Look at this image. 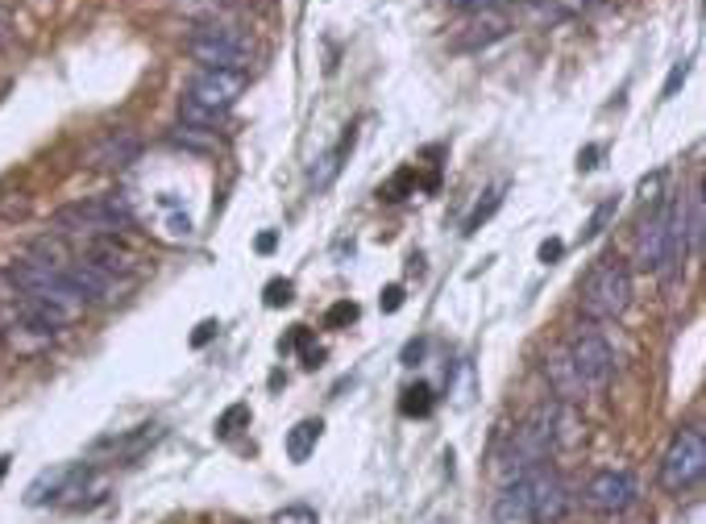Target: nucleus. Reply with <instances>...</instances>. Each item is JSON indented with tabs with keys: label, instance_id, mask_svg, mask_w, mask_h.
I'll return each instance as SVG.
<instances>
[{
	"label": "nucleus",
	"instance_id": "obj_1",
	"mask_svg": "<svg viewBox=\"0 0 706 524\" xmlns=\"http://www.w3.org/2000/svg\"><path fill=\"white\" fill-rule=\"evenodd\" d=\"M246 88V71H216L204 67L191 84H187L184 101H179V117L187 129H216L225 121V113L237 105Z\"/></svg>",
	"mask_w": 706,
	"mask_h": 524
},
{
	"label": "nucleus",
	"instance_id": "obj_2",
	"mask_svg": "<svg viewBox=\"0 0 706 524\" xmlns=\"http://www.w3.org/2000/svg\"><path fill=\"white\" fill-rule=\"evenodd\" d=\"M682 254H685V200H664L640 225L636 263H640L644 271L661 275L669 267H678Z\"/></svg>",
	"mask_w": 706,
	"mask_h": 524
},
{
	"label": "nucleus",
	"instance_id": "obj_3",
	"mask_svg": "<svg viewBox=\"0 0 706 524\" xmlns=\"http://www.w3.org/2000/svg\"><path fill=\"white\" fill-rule=\"evenodd\" d=\"M557 424H561V404H544L537 408L532 417L523 420L516 429V438L511 445L503 450V479H516V475H528V470H537L549 462V454L557 450Z\"/></svg>",
	"mask_w": 706,
	"mask_h": 524
},
{
	"label": "nucleus",
	"instance_id": "obj_4",
	"mask_svg": "<svg viewBox=\"0 0 706 524\" xmlns=\"http://www.w3.org/2000/svg\"><path fill=\"white\" fill-rule=\"evenodd\" d=\"M9 283L21 288L25 300H42V304H50V308H59L67 316H75L83 308V295L75 292L67 267H55L46 258H21V263H13L9 267Z\"/></svg>",
	"mask_w": 706,
	"mask_h": 524
},
{
	"label": "nucleus",
	"instance_id": "obj_5",
	"mask_svg": "<svg viewBox=\"0 0 706 524\" xmlns=\"http://www.w3.org/2000/svg\"><path fill=\"white\" fill-rule=\"evenodd\" d=\"M581 316L590 321H615L632 304V271L620 258H602L595 271L581 279Z\"/></svg>",
	"mask_w": 706,
	"mask_h": 524
},
{
	"label": "nucleus",
	"instance_id": "obj_6",
	"mask_svg": "<svg viewBox=\"0 0 706 524\" xmlns=\"http://www.w3.org/2000/svg\"><path fill=\"white\" fill-rule=\"evenodd\" d=\"M133 225V209L121 196H96V200H80L55 212V230L59 233H87V237H108Z\"/></svg>",
	"mask_w": 706,
	"mask_h": 524
},
{
	"label": "nucleus",
	"instance_id": "obj_7",
	"mask_svg": "<svg viewBox=\"0 0 706 524\" xmlns=\"http://www.w3.org/2000/svg\"><path fill=\"white\" fill-rule=\"evenodd\" d=\"M187 55L196 63L216 71H246L249 67V38L233 25H196L187 34Z\"/></svg>",
	"mask_w": 706,
	"mask_h": 524
},
{
	"label": "nucleus",
	"instance_id": "obj_8",
	"mask_svg": "<svg viewBox=\"0 0 706 524\" xmlns=\"http://www.w3.org/2000/svg\"><path fill=\"white\" fill-rule=\"evenodd\" d=\"M703 470H706V438L703 429H678V438L669 441L661 458V487L682 496L690 487L703 482Z\"/></svg>",
	"mask_w": 706,
	"mask_h": 524
},
{
	"label": "nucleus",
	"instance_id": "obj_9",
	"mask_svg": "<svg viewBox=\"0 0 706 524\" xmlns=\"http://www.w3.org/2000/svg\"><path fill=\"white\" fill-rule=\"evenodd\" d=\"M569 366H574V375H578L581 387H607L611 375H615V350L607 346V337L595 334V329H581L574 341H569Z\"/></svg>",
	"mask_w": 706,
	"mask_h": 524
},
{
	"label": "nucleus",
	"instance_id": "obj_10",
	"mask_svg": "<svg viewBox=\"0 0 706 524\" xmlns=\"http://www.w3.org/2000/svg\"><path fill=\"white\" fill-rule=\"evenodd\" d=\"M581 500H586L590 512H607V516L627 512V508L636 503V479H632L627 470H599L595 479L586 482Z\"/></svg>",
	"mask_w": 706,
	"mask_h": 524
},
{
	"label": "nucleus",
	"instance_id": "obj_11",
	"mask_svg": "<svg viewBox=\"0 0 706 524\" xmlns=\"http://www.w3.org/2000/svg\"><path fill=\"white\" fill-rule=\"evenodd\" d=\"M537 479L540 466L528 475L507 479V487L498 491L495 500V524H537Z\"/></svg>",
	"mask_w": 706,
	"mask_h": 524
},
{
	"label": "nucleus",
	"instance_id": "obj_12",
	"mask_svg": "<svg viewBox=\"0 0 706 524\" xmlns=\"http://www.w3.org/2000/svg\"><path fill=\"white\" fill-rule=\"evenodd\" d=\"M138 154H142L138 133L108 129L101 142H96V150H92V167H129V163H138Z\"/></svg>",
	"mask_w": 706,
	"mask_h": 524
},
{
	"label": "nucleus",
	"instance_id": "obj_13",
	"mask_svg": "<svg viewBox=\"0 0 706 524\" xmlns=\"http://www.w3.org/2000/svg\"><path fill=\"white\" fill-rule=\"evenodd\" d=\"M569 512V491H565V482L549 470V466H540V479H537V524H557L561 516Z\"/></svg>",
	"mask_w": 706,
	"mask_h": 524
},
{
	"label": "nucleus",
	"instance_id": "obj_14",
	"mask_svg": "<svg viewBox=\"0 0 706 524\" xmlns=\"http://www.w3.org/2000/svg\"><path fill=\"white\" fill-rule=\"evenodd\" d=\"M87 263H96V267H101V271H108L113 279H117V275L133 271V254H129L121 242H117V233H108V237H96V242H92V251H87Z\"/></svg>",
	"mask_w": 706,
	"mask_h": 524
},
{
	"label": "nucleus",
	"instance_id": "obj_15",
	"mask_svg": "<svg viewBox=\"0 0 706 524\" xmlns=\"http://www.w3.org/2000/svg\"><path fill=\"white\" fill-rule=\"evenodd\" d=\"M80 475V466H55V470H42L38 479L30 482V491H25V503L30 508H38V503L46 500H59V496H67V482Z\"/></svg>",
	"mask_w": 706,
	"mask_h": 524
},
{
	"label": "nucleus",
	"instance_id": "obj_16",
	"mask_svg": "<svg viewBox=\"0 0 706 524\" xmlns=\"http://www.w3.org/2000/svg\"><path fill=\"white\" fill-rule=\"evenodd\" d=\"M503 34H507V22H503V18H491V13H486V18H478V22L466 25V34H461V38H457L454 46H457V50H482V46L498 43Z\"/></svg>",
	"mask_w": 706,
	"mask_h": 524
},
{
	"label": "nucleus",
	"instance_id": "obj_17",
	"mask_svg": "<svg viewBox=\"0 0 706 524\" xmlns=\"http://www.w3.org/2000/svg\"><path fill=\"white\" fill-rule=\"evenodd\" d=\"M350 147H353V129L341 138V147L337 150H329V154H320L316 163H311V171H308V184H311V191H325L337 179V171H341V159L350 154Z\"/></svg>",
	"mask_w": 706,
	"mask_h": 524
},
{
	"label": "nucleus",
	"instance_id": "obj_18",
	"mask_svg": "<svg viewBox=\"0 0 706 524\" xmlns=\"http://www.w3.org/2000/svg\"><path fill=\"white\" fill-rule=\"evenodd\" d=\"M320 433H325V424H320V420H299V424L287 433V458L308 462L311 450H316V441H320Z\"/></svg>",
	"mask_w": 706,
	"mask_h": 524
},
{
	"label": "nucleus",
	"instance_id": "obj_19",
	"mask_svg": "<svg viewBox=\"0 0 706 524\" xmlns=\"http://www.w3.org/2000/svg\"><path fill=\"white\" fill-rule=\"evenodd\" d=\"M549 371V379H553V387H557L561 399H578L586 387L578 383V375H574V366H569V358L565 354H553V362L544 366Z\"/></svg>",
	"mask_w": 706,
	"mask_h": 524
},
{
	"label": "nucleus",
	"instance_id": "obj_20",
	"mask_svg": "<svg viewBox=\"0 0 706 524\" xmlns=\"http://www.w3.org/2000/svg\"><path fill=\"white\" fill-rule=\"evenodd\" d=\"M433 404H436L433 387H428V383H415V387H408L403 399H399V412H403V417H428Z\"/></svg>",
	"mask_w": 706,
	"mask_h": 524
},
{
	"label": "nucleus",
	"instance_id": "obj_21",
	"mask_svg": "<svg viewBox=\"0 0 706 524\" xmlns=\"http://www.w3.org/2000/svg\"><path fill=\"white\" fill-rule=\"evenodd\" d=\"M703 246V191H694L685 200V251Z\"/></svg>",
	"mask_w": 706,
	"mask_h": 524
},
{
	"label": "nucleus",
	"instance_id": "obj_22",
	"mask_svg": "<svg viewBox=\"0 0 706 524\" xmlns=\"http://www.w3.org/2000/svg\"><path fill=\"white\" fill-rule=\"evenodd\" d=\"M615 212H620V196H607L599 209L590 212V221H586V230H581V242H595V237L611 225V217H615Z\"/></svg>",
	"mask_w": 706,
	"mask_h": 524
},
{
	"label": "nucleus",
	"instance_id": "obj_23",
	"mask_svg": "<svg viewBox=\"0 0 706 524\" xmlns=\"http://www.w3.org/2000/svg\"><path fill=\"white\" fill-rule=\"evenodd\" d=\"M498 205H503V188H491V191H486V200H478L474 212L466 217V233L482 230V225H486V221H491V217L498 212Z\"/></svg>",
	"mask_w": 706,
	"mask_h": 524
},
{
	"label": "nucleus",
	"instance_id": "obj_24",
	"mask_svg": "<svg viewBox=\"0 0 706 524\" xmlns=\"http://www.w3.org/2000/svg\"><path fill=\"white\" fill-rule=\"evenodd\" d=\"M267 524H320V516H316L311 503H287V508H279Z\"/></svg>",
	"mask_w": 706,
	"mask_h": 524
},
{
	"label": "nucleus",
	"instance_id": "obj_25",
	"mask_svg": "<svg viewBox=\"0 0 706 524\" xmlns=\"http://www.w3.org/2000/svg\"><path fill=\"white\" fill-rule=\"evenodd\" d=\"M242 424H249V404H233V408H225L221 420H216V438H233Z\"/></svg>",
	"mask_w": 706,
	"mask_h": 524
},
{
	"label": "nucleus",
	"instance_id": "obj_26",
	"mask_svg": "<svg viewBox=\"0 0 706 524\" xmlns=\"http://www.w3.org/2000/svg\"><path fill=\"white\" fill-rule=\"evenodd\" d=\"M412 184H415V171H399L391 184L378 188V200H403V191L412 188Z\"/></svg>",
	"mask_w": 706,
	"mask_h": 524
},
{
	"label": "nucleus",
	"instance_id": "obj_27",
	"mask_svg": "<svg viewBox=\"0 0 706 524\" xmlns=\"http://www.w3.org/2000/svg\"><path fill=\"white\" fill-rule=\"evenodd\" d=\"M291 300H295L291 279H274V283H267V308H283V304H291Z\"/></svg>",
	"mask_w": 706,
	"mask_h": 524
},
{
	"label": "nucleus",
	"instance_id": "obj_28",
	"mask_svg": "<svg viewBox=\"0 0 706 524\" xmlns=\"http://www.w3.org/2000/svg\"><path fill=\"white\" fill-rule=\"evenodd\" d=\"M350 321H357V304H353V300L332 304L329 316H325V325H329V329H337V325H350Z\"/></svg>",
	"mask_w": 706,
	"mask_h": 524
},
{
	"label": "nucleus",
	"instance_id": "obj_29",
	"mask_svg": "<svg viewBox=\"0 0 706 524\" xmlns=\"http://www.w3.org/2000/svg\"><path fill=\"white\" fill-rule=\"evenodd\" d=\"M685 71H690V63H678V67H673V71H669V80H664L661 101H673V96H678V88L685 84Z\"/></svg>",
	"mask_w": 706,
	"mask_h": 524
},
{
	"label": "nucleus",
	"instance_id": "obj_30",
	"mask_svg": "<svg viewBox=\"0 0 706 524\" xmlns=\"http://www.w3.org/2000/svg\"><path fill=\"white\" fill-rule=\"evenodd\" d=\"M537 254H540V263H549V267H553L561 254H565V242H561V237H549V242H540Z\"/></svg>",
	"mask_w": 706,
	"mask_h": 524
},
{
	"label": "nucleus",
	"instance_id": "obj_31",
	"mask_svg": "<svg viewBox=\"0 0 706 524\" xmlns=\"http://www.w3.org/2000/svg\"><path fill=\"white\" fill-rule=\"evenodd\" d=\"M378 304H383V313H399V308H403V288H399V283H391V288L383 292V300H378Z\"/></svg>",
	"mask_w": 706,
	"mask_h": 524
},
{
	"label": "nucleus",
	"instance_id": "obj_32",
	"mask_svg": "<svg viewBox=\"0 0 706 524\" xmlns=\"http://www.w3.org/2000/svg\"><path fill=\"white\" fill-rule=\"evenodd\" d=\"M221 325L216 321H204V325H196V334H191V346H208L212 341V334H216Z\"/></svg>",
	"mask_w": 706,
	"mask_h": 524
},
{
	"label": "nucleus",
	"instance_id": "obj_33",
	"mask_svg": "<svg viewBox=\"0 0 706 524\" xmlns=\"http://www.w3.org/2000/svg\"><path fill=\"white\" fill-rule=\"evenodd\" d=\"M454 9H461V13H482L486 4H495V0H449Z\"/></svg>",
	"mask_w": 706,
	"mask_h": 524
},
{
	"label": "nucleus",
	"instance_id": "obj_34",
	"mask_svg": "<svg viewBox=\"0 0 706 524\" xmlns=\"http://www.w3.org/2000/svg\"><path fill=\"white\" fill-rule=\"evenodd\" d=\"M595 159H599V147H586V150L578 154V167H581V171H595V167H599Z\"/></svg>",
	"mask_w": 706,
	"mask_h": 524
},
{
	"label": "nucleus",
	"instance_id": "obj_35",
	"mask_svg": "<svg viewBox=\"0 0 706 524\" xmlns=\"http://www.w3.org/2000/svg\"><path fill=\"white\" fill-rule=\"evenodd\" d=\"M424 354V341H412V346H408V350H403V362H408V366H415V358Z\"/></svg>",
	"mask_w": 706,
	"mask_h": 524
},
{
	"label": "nucleus",
	"instance_id": "obj_36",
	"mask_svg": "<svg viewBox=\"0 0 706 524\" xmlns=\"http://www.w3.org/2000/svg\"><path fill=\"white\" fill-rule=\"evenodd\" d=\"M274 242H279V237H274V233H262V237H258V251H262V254H270V251H274Z\"/></svg>",
	"mask_w": 706,
	"mask_h": 524
},
{
	"label": "nucleus",
	"instance_id": "obj_37",
	"mask_svg": "<svg viewBox=\"0 0 706 524\" xmlns=\"http://www.w3.org/2000/svg\"><path fill=\"white\" fill-rule=\"evenodd\" d=\"M4 470H9V458H0V479H4Z\"/></svg>",
	"mask_w": 706,
	"mask_h": 524
}]
</instances>
